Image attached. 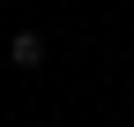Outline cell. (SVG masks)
Returning a JSON list of instances; mask_svg holds the SVG:
<instances>
[{"label": "cell", "instance_id": "6da1fadb", "mask_svg": "<svg viewBox=\"0 0 134 127\" xmlns=\"http://www.w3.org/2000/svg\"><path fill=\"white\" fill-rule=\"evenodd\" d=\"M8 60H15V67H45V38H37V30H15V38H8Z\"/></svg>", "mask_w": 134, "mask_h": 127}]
</instances>
